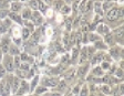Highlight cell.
<instances>
[{
	"instance_id": "obj_35",
	"label": "cell",
	"mask_w": 124,
	"mask_h": 96,
	"mask_svg": "<svg viewBox=\"0 0 124 96\" xmlns=\"http://www.w3.org/2000/svg\"><path fill=\"white\" fill-rule=\"evenodd\" d=\"M64 86H65V82H62V83L59 84V88H60V89H63V88H64Z\"/></svg>"
},
{
	"instance_id": "obj_2",
	"label": "cell",
	"mask_w": 124,
	"mask_h": 96,
	"mask_svg": "<svg viewBox=\"0 0 124 96\" xmlns=\"http://www.w3.org/2000/svg\"><path fill=\"white\" fill-rule=\"evenodd\" d=\"M9 91H10V85L8 83V81H2L0 83V94L3 96H7L9 94Z\"/></svg>"
},
{
	"instance_id": "obj_8",
	"label": "cell",
	"mask_w": 124,
	"mask_h": 96,
	"mask_svg": "<svg viewBox=\"0 0 124 96\" xmlns=\"http://www.w3.org/2000/svg\"><path fill=\"white\" fill-rule=\"evenodd\" d=\"M74 76H75V70H74V69H71V70H69L67 72V74H65V78H67L68 81L73 80V78H74Z\"/></svg>"
},
{
	"instance_id": "obj_33",
	"label": "cell",
	"mask_w": 124,
	"mask_h": 96,
	"mask_svg": "<svg viewBox=\"0 0 124 96\" xmlns=\"http://www.w3.org/2000/svg\"><path fill=\"white\" fill-rule=\"evenodd\" d=\"M74 39H75V34H71V39H70L69 43H70V44H72L73 42H74Z\"/></svg>"
},
{
	"instance_id": "obj_39",
	"label": "cell",
	"mask_w": 124,
	"mask_h": 96,
	"mask_svg": "<svg viewBox=\"0 0 124 96\" xmlns=\"http://www.w3.org/2000/svg\"><path fill=\"white\" fill-rule=\"evenodd\" d=\"M112 55H115V57H117V51L116 50H112Z\"/></svg>"
},
{
	"instance_id": "obj_18",
	"label": "cell",
	"mask_w": 124,
	"mask_h": 96,
	"mask_svg": "<svg viewBox=\"0 0 124 96\" xmlns=\"http://www.w3.org/2000/svg\"><path fill=\"white\" fill-rule=\"evenodd\" d=\"M95 48H98V49H105V45L104 44H102V42H98V43H95Z\"/></svg>"
},
{
	"instance_id": "obj_24",
	"label": "cell",
	"mask_w": 124,
	"mask_h": 96,
	"mask_svg": "<svg viewBox=\"0 0 124 96\" xmlns=\"http://www.w3.org/2000/svg\"><path fill=\"white\" fill-rule=\"evenodd\" d=\"M10 16H11V18H12V19H13V20H17V21H18V22H19V23H20V22H21L20 18H19V17H18V16H16V14H13V13H11Z\"/></svg>"
},
{
	"instance_id": "obj_19",
	"label": "cell",
	"mask_w": 124,
	"mask_h": 96,
	"mask_svg": "<svg viewBox=\"0 0 124 96\" xmlns=\"http://www.w3.org/2000/svg\"><path fill=\"white\" fill-rule=\"evenodd\" d=\"M102 91H103L104 93H106V94H110L111 89H110V87H108V85H105V86H103V87H102Z\"/></svg>"
},
{
	"instance_id": "obj_36",
	"label": "cell",
	"mask_w": 124,
	"mask_h": 96,
	"mask_svg": "<svg viewBox=\"0 0 124 96\" xmlns=\"http://www.w3.org/2000/svg\"><path fill=\"white\" fill-rule=\"evenodd\" d=\"M96 39H98V36L94 35V34H91V35H90V40H91V41H94V40H96Z\"/></svg>"
},
{
	"instance_id": "obj_23",
	"label": "cell",
	"mask_w": 124,
	"mask_h": 96,
	"mask_svg": "<svg viewBox=\"0 0 124 96\" xmlns=\"http://www.w3.org/2000/svg\"><path fill=\"white\" fill-rule=\"evenodd\" d=\"M19 61H20V57L16 56L15 57V65L16 66H20V62H19Z\"/></svg>"
},
{
	"instance_id": "obj_22",
	"label": "cell",
	"mask_w": 124,
	"mask_h": 96,
	"mask_svg": "<svg viewBox=\"0 0 124 96\" xmlns=\"http://www.w3.org/2000/svg\"><path fill=\"white\" fill-rule=\"evenodd\" d=\"M12 9L15 11H18L19 9H20V5H19V3H13V5H12Z\"/></svg>"
},
{
	"instance_id": "obj_28",
	"label": "cell",
	"mask_w": 124,
	"mask_h": 96,
	"mask_svg": "<svg viewBox=\"0 0 124 96\" xmlns=\"http://www.w3.org/2000/svg\"><path fill=\"white\" fill-rule=\"evenodd\" d=\"M29 16H30V11H29V10H26L24 12H23V18L28 19V18H29Z\"/></svg>"
},
{
	"instance_id": "obj_41",
	"label": "cell",
	"mask_w": 124,
	"mask_h": 96,
	"mask_svg": "<svg viewBox=\"0 0 124 96\" xmlns=\"http://www.w3.org/2000/svg\"><path fill=\"white\" fill-rule=\"evenodd\" d=\"M111 6V3H104V9H108Z\"/></svg>"
},
{
	"instance_id": "obj_48",
	"label": "cell",
	"mask_w": 124,
	"mask_h": 96,
	"mask_svg": "<svg viewBox=\"0 0 124 96\" xmlns=\"http://www.w3.org/2000/svg\"><path fill=\"white\" fill-rule=\"evenodd\" d=\"M31 96H33V95H31Z\"/></svg>"
},
{
	"instance_id": "obj_37",
	"label": "cell",
	"mask_w": 124,
	"mask_h": 96,
	"mask_svg": "<svg viewBox=\"0 0 124 96\" xmlns=\"http://www.w3.org/2000/svg\"><path fill=\"white\" fill-rule=\"evenodd\" d=\"M39 3H40V9H41V10H43V11L46 10V6H44L43 3L41 2V1H40V2H39Z\"/></svg>"
},
{
	"instance_id": "obj_9",
	"label": "cell",
	"mask_w": 124,
	"mask_h": 96,
	"mask_svg": "<svg viewBox=\"0 0 124 96\" xmlns=\"http://www.w3.org/2000/svg\"><path fill=\"white\" fill-rule=\"evenodd\" d=\"M86 70H88V66H83V68H80L79 69V71H78V76L79 77H83L85 74V72H86Z\"/></svg>"
},
{
	"instance_id": "obj_1",
	"label": "cell",
	"mask_w": 124,
	"mask_h": 96,
	"mask_svg": "<svg viewBox=\"0 0 124 96\" xmlns=\"http://www.w3.org/2000/svg\"><path fill=\"white\" fill-rule=\"evenodd\" d=\"M3 68L8 72H12L13 71V61L11 56H9V55L5 56V59H3Z\"/></svg>"
},
{
	"instance_id": "obj_47",
	"label": "cell",
	"mask_w": 124,
	"mask_h": 96,
	"mask_svg": "<svg viewBox=\"0 0 124 96\" xmlns=\"http://www.w3.org/2000/svg\"><path fill=\"white\" fill-rule=\"evenodd\" d=\"M16 96H21V95H16Z\"/></svg>"
},
{
	"instance_id": "obj_16",
	"label": "cell",
	"mask_w": 124,
	"mask_h": 96,
	"mask_svg": "<svg viewBox=\"0 0 124 96\" xmlns=\"http://www.w3.org/2000/svg\"><path fill=\"white\" fill-rule=\"evenodd\" d=\"M38 81H39L38 76H36V77H34V80L32 81V84H31V89H34V87H36L37 84H38Z\"/></svg>"
},
{
	"instance_id": "obj_29",
	"label": "cell",
	"mask_w": 124,
	"mask_h": 96,
	"mask_svg": "<svg viewBox=\"0 0 124 96\" xmlns=\"http://www.w3.org/2000/svg\"><path fill=\"white\" fill-rule=\"evenodd\" d=\"M46 87H40V88H38V89H37V94H40V93H42V92H46Z\"/></svg>"
},
{
	"instance_id": "obj_12",
	"label": "cell",
	"mask_w": 124,
	"mask_h": 96,
	"mask_svg": "<svg viewBox=\"0 0 124 96\" xmlns=\"http://www.w3.org/2000/svg\"><path fill=\"white\" fill-rule=\"evenodd\" d=\"M115 35L117 36V38H120V39H121L122 35H123V29H122V28L117 29V30L115 31Z\"/></svg>"
},
{
	"instance_id": "obj_45",
	"label": "cell",
	"mask_w": 124,
	"mask_h": 96,
	"mask_svg": "<svg viewBox=\"0 0 124 96\" xmlns=\"http://www.w3.org/2000/svg\"><path fill=\"white\" fill-rule=\"evenodd\" d=\"M46 2H51L52 0H46Z\"/></svg>"
},
{
	"instance_id": "obj_40",
	"label": "cell",
	"mask_w": 124,
	"mask_h": 96,
	"mask_svg": "<svg viewBox=\"0 0 124 96\" xmlns=\"http://www.w3.org/2000/svg\"><path fill=\"white\" fill-rule=\"evenodd\" d=\"M108 66H110V65H108V62H106V63H103V64H102V68H103V69H108Z\"/></svg>"
},
{
	"instance_id": "obj_34",
	"label": "cell",
	"mask_w": 124,
	"mask_h": 96,
	"mask_svg": "<svg viewBox=\"0 0 124 96\" xmlns=\"http://www.w3.org/2000/svg\"><path fill=\"white\" fill-rule=\"evenodd\" d=\"M7 11H0V17H1V18H5V16H6V14H7Z\"/></svg>"
},
{
	"instance_id": "obj_13",
	"label": "cell",
	"mask_w": 124,
	"mask_h": 96,
	"mask_svg": "<svg viewBox=\"0 0 124 96\" xmlns=\"http://www.w3.org/2000/svg\"><path fill=\"white\" fill-rule=\"evenodd\" d=\"M9 52H10L11 54H18L19 51H18V49H17V48L13 47V45H12L11 48H9Z\"/></svg>"
},
{
	"instance_id": "obj_5",
	"label": "cell",
	"mask_w": 124,
	"mask_h": 96,
	"mask_svg": "<svg viewBox=\"0 0 124 96\" xmlns=\"http://www.w3.org/2000/svg\"><path fill=\"white\" fill-rule=\"evenodd\" d=\"M20 87H19V89H18V92H19V94H24L26 92H28L29 91V85L26 83V82H21L20 83Z\"/></svg>"
},
{
	"instance_id": "obj_30",
	"label": "cell",
	"mask_w": 124,
	"mask_h": 96,
	"mask_svg": "<svg viewBox=\"0 0 124 96\" xmlns=\"http://www.w3.org/2000/svg\"><path fill=\"white\" fill-rule=\"evenodd\" d=\"M55 8L57 9H61L62 8V2L61 1H57V3H55Z\"/></svg>"
},
{
	"instance_id": "obj_25",
	"label": "cell",
	"mask_w": 124,
	"mask_h": 96,
	"mask_svg": "<svg viewBox=\"0 0 124 96\" xmlns=\"http://www.w3.org/2000/svg\"><path fill=\"white\" fill-rule=\"evenodd\" d=\"M22 34H23V38H24V39H27V38L29 36V30L24 29V30H23V32H22Z\"/></svg>"
},
{
	"instance_id": "obj_21",
	"label": "cell",
	"mask_w": 124,
	"mask_h": 96,
	"mask_svg": "<svg viewBox=\"0 0 124 96\" xmlns=\"http://www.w3.org/2000/svg\"><path fill=\"white\" fill-rule=\"evenodd\" d=\"M5 73H6V70H5V68H3L2 65H0V78L2 77L3 75H5Z\"/></svg>"
},
{
	"instance_id": "obj_17",
	"label": "cell",
	"mask_w": 124,
	"mask_h": 96,
	"mask_svg": "<svg viewBox=\"0 0 124 96\" xmlns=\"http://www.w3.org/2000/svg\"><path fill=\"white\" fill-rule=\"evenodd\" d=\"M20 69L22 71H28L29 70V64L28 63H22V64L20 65Z\"/></svg>"
},
{
	"instance_id": "obj_10",
	"label": "cell",
	"mask_w": 124,
	"mask_h": 96,
	"mask_svg": "<svg viewBox=\"0 0 124 96\" xmlns=\"http://www.w3.org/2000/svg\"><path fill=\"white\" fill-rule=\"evenodd\" d=\"M33 21L36 22L37 24H40L42 22V18L40 17V14H39V13L34 12V14H33Z\"/></svg>"
},
{
	"instance_id": "obj_32",
	"label": "cell",
	"mask_w": 124,
	"mask_h": 96,
	"mask_svg": "<svg viewBox=\"0 0 124 96\" xmlns=\"http://www.w3.org/2000/svg\"><path fill=\"white\" fill-rule=\"evenodd\" d=\"M69 11H70L69 7H63V8H62V12H63V13H68Z\"/></svg>"
},
{
	"instance_id": "obj_27",
	"label": "cell",
	"mask_w": 124,
	"mask_h": 96,
	"mask_svg": "<svg viewBox=\"0 0 124 96\" xmlns=\"http://www.w3.org/2000/svg\"><path fill=\"white\" fill-rule=\"evenodd\" d=\"M31 7H32L33 9L38 8V5H37V1H36V0H32V1H31Z\"/></svg>"
},
{
	"instance_id": "obj_49",
	"label": "cell",
	"mask_w": 124,
	"mask_h": 96,
	"mask_svg": "<svg viewBox=\"0 0 124 96\" xmlns=\"http://www.w3.org/2000/svg\"><path fill=\"white\" fill-rule=\"evenodd\" d=\"M91 96H93V95H91Z\"/></svg>"
},
{
	"instance_id": "obj_4",
	"label": "cell",
	"mask_w": 124,
	"mask_h": 96,
	"mask_svg": "<svg viewBox=\"0 0 124 96\" xmlns=\"http://www.w3.org/2000/svg\"><path fill=\"white\" fill-rule=\"evenodd\" d=\"M2 53H8L9 51V40L7 39H3L2 40V43H1V47H0Z\"/></svg>"
},
{
	"instance_id": "obj_20",
	"label": "cell",
	"mask_w": 124,
	"mask_h": 96,
	"mask_svg": "<svg viewBox=\"0 0 124 96\" xmlns=\"http://www.w3.org/2000/svg\"><path fill=\"white\" fill-rule=\"evenodd\" d=\"M80 96H88V87H84L82 91H81Z\"/></svg>"
},
{
	"instance_id": "obj_15",
	"label": "cell",
	"mask_w": 124,
	"mask_h": 96,
	"mask_svg": "<svg viewBox=\"0 0 124 96\" xmlns=\"http://www.w3.org/2000/svg\"><path fill=\"white\" fill-rule=\"evenodd\" d=\"M101 56H102L101 54H98L96 56L93 57V60H92V63H93V64H95V63L100 62V61H101Z\"/></svg>"
},
{
	"instance_id": "obj_42",
	"label": "cell",
	"mask_w": 124,
	"mask_h": 96,
	"mask_svg": "<svg viewBox=\"0 0 124 96\" xmlns=\"http://www.w3.org/2000/svg\"><path fill=\"white\" fill-rule=\"evenodd\" d=\"M50 96H61V94L60 93H54V94H52V95H50Z\"/></svg>"
},
{
	"instance_id": "obj_14",
	"label": "cell",
	"mask_w": 124,
	"mask_h": 96,
	"mask_svg": "<svg viewBox=\"0 0 124 96\" xmlns=\"http://www.w3.org/2000/svg\"><path fill=\"white\" fill-rule=\"evenodd\" d=\"M93 73H94L95 75H102V74H103L102 69H101V68H95V69H94V71H93Z\"/></svg>"
},
{
	"instance_id": "obj_11",
	"label": "cell",
	"mask_w": 124,
	"mask_h": 96,
	"mask_svg": "<svg viewBox=\"0 0 124 96\" xmlns=\"http://www.w3.org/2000/svg\"><path fill=\"white\" fill-rule=\"evenodd\" d=\"M105 43H108V44L113 43V35H112L111 33L105 34Z\"/></svg>"
},
{
	"instance_id": "obj_6",
	"label": "cell",
	"mask_w": 124,
	"mask_h": 96,
	"mask_svg": "<svg viewBox=\"0 0 124 96\" xmlns=\"http://www.w3.org/2000/svg\"><path fill=\"white\" fill-rule=\"evenodd\" d=\"M44 85L54 87V86L58 85V80H57V78H46V82H44Z\"/></svg>"
},
{
	"instance_id": "obj_38",
	"label": "cell",
	"mask_w": 124,
	"mask_h": 96,
	"mask_svg": "<svg viewBox=\"0 0 124 96\" xmlns=\"http://www.w3.org/2000/svg\"><path fill=\"white\" fill-rule=\"evenodd\" d=\"M85 2H86V0H84V1H83L82 3H81V10H84V6H85Z\"/></svg>"
},
{
	"instance_id": "obj_43",
	"label": "cell",
	"mask_w": 124,
	"mask_h": 96,
	"mask_svg": "<svg viewBox=\"0 0 124 96\" xmlns=\"http://www.w3.org/2000/svg\"><path fill=\"white\" fill-rule=\"evenodd\" d=\"M1 59H2V51L0 49V61H1Z\"/></svg>"
},
{
	"instance_id": "obj_31",
	"label": "cell",
	"mask_w": 124,
	"mask_h": 96,
	"mask_svg": "<svg viewBox=\"0 0 124 96\" xmlns=\"http://www.w3.org/2000/svg\"><path fill=\"white\" fill-rule=\"evenodd\" d=\"M116 74H117V76H119V77H122V75H123V70H122V69H119Z\"/></svg>"
},
{
	"instance_id": "obj_26",
	"label": "cell",
	"mask_w": 124,
	"mask_h": 96,
	"mask_svg": "<svg viewBox=\"0 0 124 96\" xmlns=\"http://www.w3.org/2000/svg\"><path fill=\"white\" fill-rule=\"evenodd\" d=\"M78 54H79V51H78L77 49H74V50H73V56H72V59H73V60H75V59H77Z\"/></svg>"
},
{
	"instance_id": "obj_7",
	"label": "cell",
	"mask_w": 124,
	"mask_h": 96,
	"mask_svg": "<svg viewBox=\"0 0 124 96\" xmlns=\"http://www.w3.org/2000/svg\"><path fill=\"white\" fill-rule=\"evenodd\" d=\"M20 81H19L18 77H13V83H12V88H13V92L17 93V91L19 89V86H20Z\"/></svg>"
},
{
	"instance_id": "obj_44",
	"label": "cell",
	"mask_w": 124,
	"mask_h": 96,
	"mask_svg": "<svg viewBox=\"0 0 124 96\" xmlns=\"http://www.w3.org/2000/svg\"><path fill=\"white\" fill-rule=\"evenodd\" d=\"M67 96H73V93H71V92H70V93L67 94Z\"/></svg>"
},
{
	"instance_id": "obj_3",
	"label": "cell",
	"mask_w": 124,
	"mask_h": 96,
	"mask_svg": "<svg viewBox=\"0 0 124 96\" xmlns=\"http://www.w3.org/2000/svg\"><path fill=\"white\" fill-rule=\"evenodd\" d=\"M116 18H119V9H113L108 12V20H115Z\"/></svg>"
},
{
	"instance_id": "obj_46",
	"label": "cell",
	"mask_w": 124,
	"mask_h": 96,
	"mask_svg": "<svg viewBox=\"0 0 124 96\" xmlns=\"http://www.w3.org/2000/svg\"><path fill=\"white\" fill-rule=\"evenodd\" d=\"M44 96H50V95H44Z\"/></svg>"
}]
</instances>
